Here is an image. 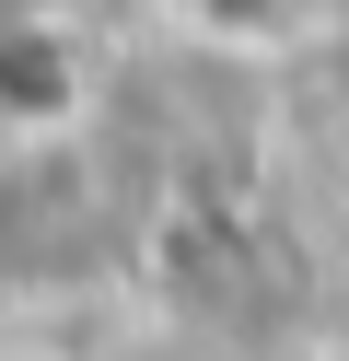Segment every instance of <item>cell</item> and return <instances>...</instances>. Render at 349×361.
Wrapping results in <instances>:
<instances>
[{
  "mask_svg": "<svg viewBox=\"0 0 349 361\" xmlns=\"http://www.w3.org/2000/svg\"><path fill=\"white\" fill-rule=\"evenodd\" d=\"M105 105V35L93 12H0V128L12 152H59Z\"/></svg>",
  "mask_w": 349,
  "mask_h": 361,
  "instance_id": "6da1fadb",
  "label": "cell"
},
{
  "mask_svg": "<svg viewBox=\"0 0 349 361\" xmlns=\"http://www.w3.org/2000/svg\"><path fill=\"white\" fill-rule=\"evenodd\" d=\"M314 12H326V0H175V24H186V35L245 47V59H256V47H291Z\"/></svg>",
  "mask_w": 349,
  "mask_h": 361,
  "instance_id": "7a4b0ae2",
  "label": "cell"
},
{
  "mask_svg": "<svg viewBox=\"0 0 349 361\" xmlns=\"http://www.w3.org/2000/svg\"><path fill=\"white\" fill-rule=\"evenodd\" d=\"M0 12H93V0H0Z\"/></svg>",
  "mask_w": 349,
  "mask_h": 361,
  "instance_id": "3957f363",
  "label": "cell"
}]
</instances>
